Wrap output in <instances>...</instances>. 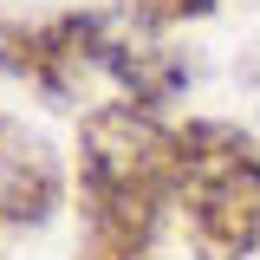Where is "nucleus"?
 <instances>
[{
	"label": "nucleus",
	"mask_w": 260,
	"mask_h": 260,
	"mask_svg": "<svg viewBox=\"0 0 260 260\" xmlns=\"http://www.w3.org/2000/svg\"><path fill=\"white\" fill-rule=\"evenodd\" d=\"M182 150V234L195 260H254L260 254V143L228 117H195L176 130Z\"/></svg>",
	"instance_id": "nucleus-2"
},
{
	"label": "nucleus",
	"mask_w": 260,
	"mask_h": 260,
	"mask_svg": "<svg viewBox=\"0 0 260 260\" xmlns=\"http://www.w3.org/2000/svg\"><path fill=\"white\" fill-rule=\"evenodd\" d=\"M124 7L143 32H162V26H182V20H208L221 0H124Z\"/></svg>",
	"instance_id": "nucleus-6"
},
{
	"label": "nucleus",
	"mask_w": 260,
	"mask_h": 260,
	"mask_svg": "<svg viewBox=\"0 0 260 260\" xmlns=\"http://www.w3.org/2000/svg\"><path fill=\"white\" fill-rule=\"evenodd\" d=\"M59 202H65L59 150L39 130H26L20 117L0 111V254L20 234H39V228L59 215Z\"/></svg>",
	"instance_id": "nucleus-4"
},
{
	"label": "nucleus",
	"mask_w": 260,
	"mask_h": 260,
	"mask_svg": "<svg viewBox=\"0 0 260 260\" xmlns=\"http://www.w3.org/2000/svg\"><path fill=\"white\" fill-rule=\"evenodd\" d=\"M98 39H104V13L0 20V72L39 91L46 104H72L85 72H98Z\"/></svg>",
	"instance_id": "nucleus-3"
},
{
	"label": "nucleus",
	"mask_w": 260,
	"mask_h": 260,
	"mask_svg": "<svg viewBox=\"0 0 260 260\" xmlns=\"http://www.w3.org/2000/svg\"><path fill=\"white\" fill-rule=\"evenodd\" d=\"M98 72H104V78L124 91V104H137V111H162L169 98H182V85H189V65L176 59L169 46H156L143 26H117V20H104Z\"/></svg>",
	"instance_id": "nucleus-5"
},
{
	"label": "nucleus",
	"mask_w": 260,
	"mask_h": 260,
	"mask_svg": "<svg viewBox=\"0 0 260 260\" xmlns=\"http://www.w3.org/2000/svg\"><path fill=\"white\" fill-rule=\"evenodd\" d=\"M182 150L156 111L104 104L78 124V247L72 260H156L176 215Z\"/></svg>",
	"instance_id": "nucleus-1"
}]
</instances>
